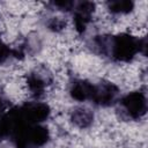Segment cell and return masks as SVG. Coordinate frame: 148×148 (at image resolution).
Returning a JSON list of instances; mask_svg holds the SVG:
<instances>
[{
	"mask_svg": "<svg viewBox=\"0 0 148 148\" xmlns=\"http://www.w3.org/2000/svg\"><path fill=\"white\" fill-rule=\"evenodd\" d=\"M95 52L109 57L114 62H131L139 54H146L147 42L145 37H139L130 32L116 35H101L92 39Z\"/></svg>",
	"mask_w": 148,
	"mask_h": 148,
	"instance_id": "6da1fadb",
	"label": "cell"
},
{
	"mask_svg": "<svg viewBox=\"0 0 148 148\" xmlns=\"http://www.w3.org/2000/svg\"><path fill=\"white\" fill-rule=\"evenodd\" d=\"M118 102L123 113L128 119L140 120L147 112V95L141 89L127 92L120 97Z\"/></svg>",
	"mask_w": 148,
	"mask_h": 148,
	"instance_id": "7a4b0ae2",
	"label": "cell"
},
{
	"mask_svg": "<svg viewBox=\"0 0 148 148\" xmlns=\"http://www.w3.org/2000/svg\"><path fill=\"white\" fill-rule=\"evenodd\" d=\"M119 101V88L111 81H101L95 83V90L91 103L97 106L108 108Z\"/></svg>",
	"mask_w": 148,
	"mask_h": 148,
	"instance_id": "3957f363",
	"label": "cell"
},
{
	"mask_svg": "<svg viewBox=\"0 0 148 148\" xmlns=\"http://www.w3.org/2000/svg\"><path fill=\"white\" fill-rule=\"evenodd\" d=\"M95 9H96L95 2H91V1L75 2V6L72 10V16H73L74 29L76 30L77 34L81 35L86 32V30L88 29V25L92 20Z\"/></svg>",
	"mask_w": 148,
	"mask_h": 148,
	"instance_id": "277c9868",
	"label": "cell"
},
{
	"mask_svg": "<svg viewBox=\"0 0 148 148\" xmlns=\"http://www.w3.org/2000/svg\"><path fill=\"white\" fill-rule=\"evenodd\" d=\"M51 76L50 74H46L44 72L39 71H32L30 72L25 77V84L29 90V92L35 97L39 98L43 96L51 84Z\"/></svg>",
	"mask_w": 148,
	"mask_h": 148,
	"instance_id": "5b68a950",
	"label": "cell"
},
{
	"mask_svg": "<svg viewBox=\"0 0 148 148\" xmlns=\"http://www.w3.org/2000/svg\"><path fill=\"white\" fill-rule=\"evenodd\" d=\"M95 90V83L83 80V79H77L74 80L69 84V96L77 102H91L92 95Z\"/></svg>",
	"mask_w": 148,
	"mask_h": 148,
	"instance_id": "8992f818",
	"label": "cell"
},
{
	"mask_svg": "<svg viewBox=\"0 0 148 148\" xmlns=\"http://www.w3.org/2000/svg\"><path fill=\"white\" fill-rule=\"evenodd\" d=\"M71 120L79 128H88L94 123V112L84 106L75 108L71 113Z\"/></svg>",
	"mask_w": 148,
	"mask_h": 148,
	"instance_id": "52a82bcc",
	"label": "cell"
},
{
	"mask_svg": "<svg viewBox=\"0 0 148 148\" xmlns=\"http://www.w3.org/2000/svg\"><path fill=\"white\" fill-rule=\"evenodd\" d=\"M106 8L112 15L123 16L131 14L135 8V3L131 0H111L106 2Z\"/></svg>",
	"mask_w": 148,
	"mask_h": 148,
	"instance_id": "ba28073f",
	"label": "cell"
},
{
	"mask_svg": "<svg viewBox=\"0 0 148 148\" xmlns=\"http://www.w3.org/2000/svg\"><path fill=\"white\" fill-rule=\"evenodd\" d=\"M10 58H15V50L0 39V65L7 62Z\"/></svg>",
	"mask_w": 148,
	"mask_h": 148,
	"instance_id": "9c48e42d",
	"label": "cell"
},
{
	"mask_svg": "<svg viewBox=\"0 0 148 148\" xmlns=\"http://www.w3.org/2000/svg\"><path fill=\"white\" fill-rule=\"evenodd\" d=\"M50 5L53 8H57L56 10H59L62 13H68V12L72 13L75 6V2L74 1H53V2H50Z\"/></svg>",
	"mask_w": 148,
	"mask_h": 148,
	"instance_id": "30bf717a",
	"label": "cell"
},
{
	"mask_svg": "<svg viewBox=\"0 0 148 148\" xmlns=\"http://www.w3.org/2000/svg\"><path fill=\"white\" fill-rule=\"evenodd\" d=\"M66 25V21H64L61 17H52L47 22V28L54 32L61 31Z\"/></svg>",
	"mask_w": 148,
	"mask_h": 148,
	"instance_id": "8fae6325",
	"label": "cell"
},
{
	"mask_svg": "<svg viewBox=\"0 0 148 148\" xmlns=\"http://www.w3.org/2000/svg\"><path fill=\"white\" fill-rule=\"evenodd\" d=\"M5 99H3V96L2 94L0 92V112H5Z\"/></svg>",
	"mask_w": 148,
	"mask_h": 148,
	"instance_id": "7c38bea8",
	"label": "cell"
},
{
	"mask_svg": "<svg viewBox=\"0 0 148 148\" xmlns=\"http://www.w3.org/2000/svg\"><path fill=\"white\" fill-rule=\"evenodd\" d=\"M5 112H0V138H3V130H2V117Z\"/></svg>",
	"mask_w": 148,
	"mask_h": 148,
	"instance_id": "4fadbf2b",
	"label": "cell"
}]
</instances>
